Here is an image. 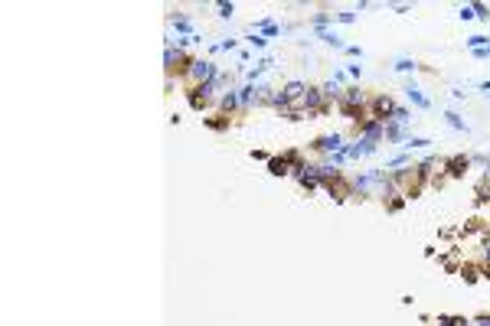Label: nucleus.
Masks as SVG:
<instances>
[{"instance_id":"f257e3e1","label":"nucleus","mask_w":490,"mask_h":326,"mask_svg":"<svg viewBox=\"0 0 490 326\" xmlns=\"http://www.w3.org/2000/svg\"><path fill=\"white\" fill-rule=\"evenodd\" d=\"M216 75H219V69H216L213 59H196L193 69H190V75H186V88H203V85H209Z\"/></svg>"},{"instance_id":"f03ea898","label":"nucleus","mask_w":490,"mask_h":326,"mask_svg":"<svg viewBox=\"0 0 490 326\" xmlns=\"http://www.w3.org/2000/svg\"><path fill=\"white\" fill-rule=\"evenodd\" d=\"M395 101H392L389 95H379V98H372L370 101V118H376V121H389L392 114H395Z\"/></svg>"},{"instance_id":"7ed1b4c3","label":"nucleus","mask_w":490,"mask_h":326,"mask_svg":"<svg viewBox=\"0 0 490 326\" xmlns=\"http://www.w3.org/2000/svg\"><path fill=\"white\" fill-rule=\"evenodd\" d=\"M311 147H314L317 153H327V157H330V153H340L347 144H343V137H340V134H324V137H317Z\"/></svg>"},{"instance_id":"20e7f679","label":"nucleus","mask_w":490,"mask_h":326,"mask_svg":"<svg viewBox=\"0 0 490 326\" xmlns=\"http://www.w3.org/2000/svg\"><path fill=\"white\" fill-rule=\"evenodd\" d=\"M324 193H330L337 202H343L347 196H353V183H347L343 176H337V180H327L324 183Z\"/></svg>"},{"instance_id":"39448f33","label":"nucleus","mask_w":490,"mask_h":326,"mask_svg":"<svg viewBox=\"0 0 490 326\" xmlns=\"http://www.w3.org/2000/svg\"><path fill=\"white\" fill-rule=\"evenodd\" d=\"M441 166L448 170V176H454V180H457V176H464V173L470 170V157H464V153H454V157H448Z\"/></svg>"},{"instance_id":"423d86ee","label":"nucleus","mask_w":490,"mask_h":326,"mask_svg":"<svg viewBox=\"0 0 490 326\" xmlns=\"http://www.w3.org/2000/svg\"><path fill=\"white\" fill-rule=\"evenodd\" d=\"M370 153H376V144L372 141L356 137L353 144H347V160H359V157H370Z\"/></svg>"},{"instance_id":"0eeeda50","label":"nucleus","mask_w":490,"mask_h":326,"mask_svg":"<svg viewBox=\"0 0 490 326\" xmlns=\"http://www.w3.org/2000/svg\"><path fill=\"white\" fill-rule=\"evenodd\" d=\"M219 111H222V114H229V118L242 111V105H239V91H235V88H232V91H226V95L219 98Z\"/></svg>"},{"instance_id":"6e6552de","label":"nucleus","mask_w":490,"mask_h":326,"mask_svg":"<svg viewBox=\"0 0 490 326\" xmlns=\"http://www.w3.org/2000/svg\"><path fill=\"white\" fill-rule=\"evenodd\" d=\"M405 95H409V101H412L415 108H422V111H428V108H431V101H428V98L422 95V88H418V85H412V82L405 85Z\"/></svg>"},{"instance_id":"1a4fd4ad","label":"nucleus","mask_w":490,"mask_h":326,"mask_svg":"<svg viewBox=\"0 0 490 326\" xmlns=\"http://www.w3.org/2000/svg\"><path fill=\"white\" fill-rule=\"evenodd\" d=\"M268 173H272V176H291V163H288V157H284V153L268 160Z\"/></svg>"},{"instance_id":"9d476101","label":"nucleus","mask_w":490,"mask_h":326,"mask_svg":"<svg viewBox=\"0 0 490 326\" xmlns=\"http://www.w3.org/2000/svg\"><path fill=\"white\" fill-rule=\"evenodd\" d=\"M252 33H258V36H265V39H274V36H281V26L272 23V20H258Z\"/></svg>"},{"instance_id":"9b49d317","label":"nucleus","mask_w":490,"mask_h":326,"mask_svg":"<svg viewBox=\"0 0 490 326\" xmlns=\"http://www.w3.org/2000/svg\"><path fill=\"white\" fill-rule=\"evenodd\" d=\"M203 124H206V127H213V130H229V124H232V118H229V114H222V111H219V114H213V118H203Z\"/></svg>"},{"instance_id":"f8f14e48","label":"nucleus","mask_w":490,"mask_h":326,"mask_svg":"<svg viewBox=\"0 0 490 326\" xmlns=\"http://www.w3.org/2000/svg\"><path fill=\"white\" fill-rule=\"evenodd\" d=\"M317 36H320L327 46H333V49H347V43H343V39H340L333 30H317Z\"/></svg>"},{"instance_id":"ddd939ff","label":"nucleus","mask_w":490,"mask_h":326,"mask_svg":"<svg viewBox=\"0 0 490 326\" xmlns=\"http://www.w3.org/2000/svg\"><path fill=\"white\" fill-rule=\"evenodd\" d=\"M445 121H448V127H454V130H464V134H468V124H464V118H461L457 111H445Z\"/></svg>"},{"instance_id":"4468645a","label":"nucleus","mask_w":490,"mask_h":326,"mask_svg":"<svg viewBox=\"0 0 490 326\" xmlns=\"http://www.w3.org/2000/svg\"><path fill=\"white\" fill-rule=\"evenodd\" d=\"M461 277H464L468 284H474L480 277V268H477V264H461Z\"/></svg>"},{"instance_id":"2eb2a0df","label":"nucleus","mask_w":490,"mask_h":326,"mask_svg":"<svg viewBox=\"0 0 490 326\" xmlns=\"http://www.w3.org/2000/svg\"><path fill=\"white\" fill-rule=\"evenodd\" d=\"M468 46H470V53H474V49H484V46H490V36L474 33V36H468Z\"/></svg>"},{"instance_id":"dca6fc26","label":"nucleus","mask_w":490,"mask_h":326,"mask_svg":"<svg viewBox=\"0 0 490 326\" xmlns=\"http://www.w3.org/2000/svg\"><path fill=\"white\" fill-rule=\"evenodd\" d=\"M438 326H470L468 316H438Z\"/></svg>"},{"instance_id":"f3484780","label":"nucleus","mask_w":490,"mask_h":326,"mask_svg":"<svg viewBox=\"0 0 490 326\" xmlns=\"http://www.w3.org/2000/svg\"><path fill=\"white\" fill-rule=\"evenodd\" d=\"M174 30L183 33V36H193V26H190V20H186V17H174Z\"/></svg>"},{"instance_id":"a211bd4d","label":"nucleus","mask_w":490,"mask_h":326,"mask_svg":"<svg viewBox=\"0 0 490 326\" xmlns=\"http://www.w3.org/2000/svg\"><path fill=\"white\" fill-rule=\"evenodd\" d=\"M415 69H418L415 59H405V55H402V59H395V72H415Z\"/></svg>"},{"instance_id":"6ab92c4d","label":"nucleus","mask_w":490,"mask_h":326,"mask_svg":"<svg viewBox=\"0 0 490 326\" xmlns=\"http://www.w3.org/2000/svg\"><path fill=\"white\" fill-rule=\"evenodd\" d=\"M470 10H474V17H480V20H490V7L487 3H470Z\"/></svg>"},{"instance_id":"aec40b11","label":"nucleus","mask_w":490,"mask_h":326,"mask_svg":"<svg viewBox=\"0 0 490 326\" xmlns=\"http://www.w3.org/2000/svg\"><path fill=\"white\" fill-rule=\"evenodd\" d=\"M245 43L255 46V49H265V46H268V39H265V36H258V33H252V36H245Z\"/></svg>"},{"instance_id":"412c9836","label":"nucleus","mask_w":490,"mask_h":326,"mask_svg":"<svg viewBox=\"0 0 490 326\" xmlns=\"http://www.w3.org/2000/svg\"><path fill=\"white\" fill-rule=\"evenodd\" d=\"M216 10H219V17H232V13H235V3H216Z\"/></svg>"},{"instance_id":"4be33fe9","label":"nucleus","mask_w":490,"mask_h":326,"mask_svg":"<svg viewBox=\"0 0 490 326\" xmlns=\"http://www.w3.org/2000/svg\"><path fill=\"white\" fill-rule=\"evenodd\" d=\"M347 75H350V78H359V75H363V65H359V62H350V65H347Z\"/></svg>"},{"instance_id":"5701e85b","label":"nucleus","mask_w":490,"mask_h":326,"mask_svg":"<svg viewBox=\"0 0 490 326\" xmlns=\"http://www.w3.org/2000/svg\"><path fill=\"white\" fill-rule=\"evenodd\" d=\"M402 206H405V199H389V206H386V209H389V212H399Z\"/></svg>"},{"instance_id":"b1692460","label":"nucleus","mask_w":490,"mask_h":326,"mask_svg":"<svg viewBox=\"0 0 490 326\" xmlns=\"http://www.w3.org/2000/svg\"><path fill=\"white\" fill-rule=\"evenodd\" d=\"M343 53H347V55H353V59H363V49H359V46H347Z\"/></svg>"},{"instance_id":"393cba45","label":"nucleus","mask_w":490,"mask_h":326,"mask_svg":"<svg viewBox=\"0 0 490 326\" xmlns=\"http://www.w3.org/2000/svg\"><path fill=\"white\" fill-rule=\"evenodd\" d=\"M353 20H356V13H337V23H353Z\"/></svg>"},{"instance_id":"a878e982","label":"nucleus","mask_w":490,"mask_h":326,"mask_svg":"<svg viewBox=\"0 0 490 326\" xmlns=\"http://www.w3.org/2000/svg\"><path fill=\"white\" fill-rule=\"evenodd\" d=\"M474 59H490V46H484V49H474Z\"/></svg>"},{"instance_id":"bb28decb","label":"nucleus","mask_w":490,"mask_h":326,"mask_svg":"<svg viewBox=\"0 0 490 326\" xmlns=\"http://www.w3.org/2000/svg\"><path fill=\"white\" fill-rule=\"evenodd\" d=\"M252 160H265V163H268V160H272V157H268V153H265V150H252Z\"/></svg>"},{"instance_id":"cd10ccee","label":"nucleus","mask_w":490,"mask_h":326,"mask_svg":"<svg viewBox=\"0 0 490 326\" xmlns=\"http://www.w3.org/2000/svg\"><path fill=\"white\" fill-rule=\"evenodd\" d=\"M470 17H474V10H470V3H468V7H461V20H470Z\"/></svg>"},{"instance_id":"c85d7f7f","label":"nucleus","mask_w":490,"mask_h":326,"mask_svg":"<svg viewBox=\"0 0 490 326\" xmlns=\"http://www.w3.org/2000/svg\"><path fill=\"white\" fill-rule=\"evenodd\" d=\"M480 274H484V277L490 281V264H484V268H480Z\"/></svg>"},{"instance_id":"c756f323","label":"nucleus","mask_w":490,"mask_h":326,"mask_svg":"<svg viewBox=\"0 0 490 326\" xmlns=\"http://www.w3.org/2000/svg\"><path fill=\"white\" fill-rule=\"evenodd\" d=\"M480 88H484V91H487V95H490V82H480Z\"/></svg>"},{"instance_id":"7c9ffc66","label":"nucleus","mask_w":490,"mask_h":326,"mask_svg":"<svg viewBox=\"0 0 490 326\" xmlns=\"http://www.w3.org/2000/svg\"><path fill=\"white\" fill-rule=\"evenodd\" d=\"M487 163H490V157H487Z\"/></svg>"}]
</instances>
